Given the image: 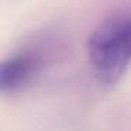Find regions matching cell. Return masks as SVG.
<instances>
[{"mask_svg": "<svg viewBox=\"0 0 131 131\" xmlns=\"http://www.w3.org/2000/svg\"><path fill=\"white\" fill-rule=\"evenodd\" d=\"M88 55L96 76L107 85L116 83L131 63V16L103 21L89 37Z\"/></svg>", "mask_w": 131, "mask_h": 131, "instance_id": "obj_1", "label": "cell"}, {"mask_svg": "<svg viewBox=\"0 0 131 131\" xmlns=\"http://www.w3.org/2000/svg\"><path fill=\"white\" fill-rule=\"evenodd\" d=\"M40 68L41 61L34 54H18L0 61V92L10 93L26 88Z\"/></svg>", "mask_w": 131, "mask_h": 131, "instance_id": "obj_2", "label": "cell"}]
</instances>
